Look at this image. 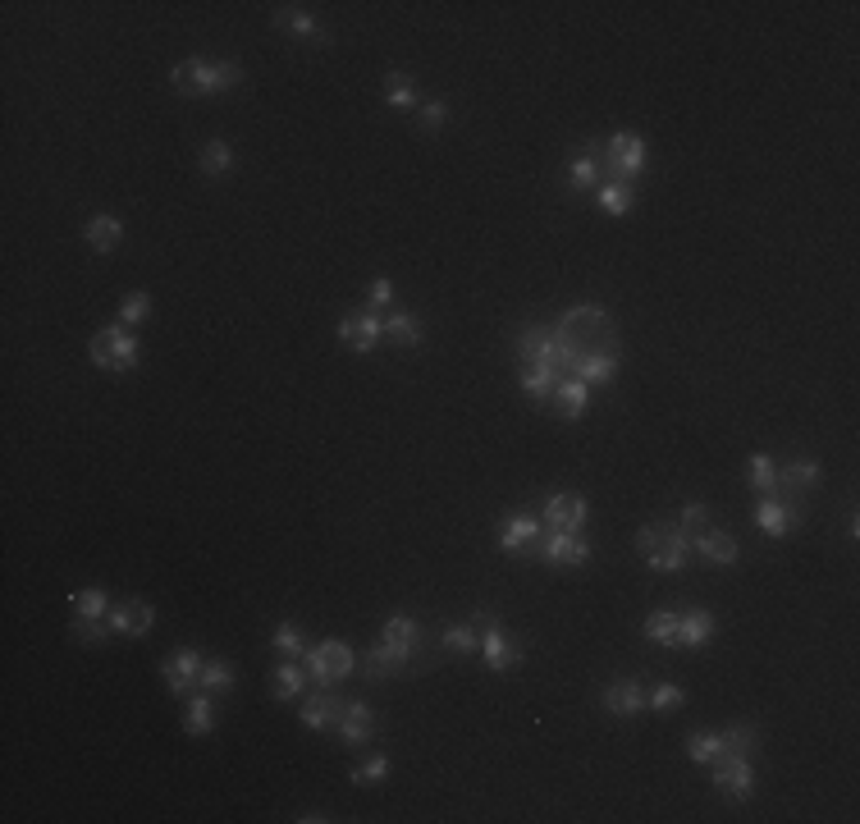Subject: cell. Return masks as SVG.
I'll list each match as a JSON object with an SVG mask.
<instances>
[{
	"label": "cell",
	"instance_id": "1",
	"mask_svg": "<svg viewBox=\"0 0 860 824\" xmlns=\"http://www.w3.org/2000/svg\"><path fill=\"white\" fill-rule=\"evenodd\" d=\"M554 358L563 376H577L581 362L591 358H618V321L595 303H577L554 321Z\"/></svg>",
	"mask_w": 860,
	"mask_h": 824
},
{
	"label": "cell",
	"instance_id": "2",
	"mask_svg": "<svg viewBox=\"0 0 860 824\" xmlns=\"http://www.w3.org/2000/svg\"><path fill=\"white\" fill-rule=\"evenodd\" d=\"M636 550L645 554L650 573H682L691 564V536L682 532L678 522H664V518L645 522L636 532Z\"/></svg>",
	"mask_w": 860,
	"mask_h": 824
},
{
	"label": "cell",
	"instance_id": "3",
	"mask_svg": "<svg viewBox=\"0 0 860 824\" xmlns=\"http://www.w3.org/2000/svg\"><path fill=\"white\" fill-rule=\"evenodd\" d=\"M87 358L97 362L101 371H115V376H124V371H133L142 362L138 335H133L124 321H115V326H101L97 335L87 339Z\"/></svg>",
	"mask_w": 860,
	"mask_h": 824
},
{
	"label": "cell",
	"instance_id": "4",
	"mask_svg": "<svg viewBox=\"0 0 860 824\" xmlns=\"http://www.w3.org/2000/svg\"><path fill=\"white\" fill-rule=\"evenodd\" d=\"M302 669H307V683L312 687H339L344 678L357 673V655L348 641H321V646H307Z\"/></svg>",
	"mask_w": 860,
	"mask_h": 824
},
{
	"label": "cell",
	"instance_id": "5",
	"mask_svg": "<svg viewBox=\"0 0 860 824\" xmlns=\"http://www.w3.org/2000/svg\"><path fill=\"white\" fill-rule=\"evenodd\" d=\"M421 641L426 637H380L376 646H371V651L362 655V660H357V673H362V678H389V673H398V669H408L412 660H417L421 655Z\"/></svg>",
	"mask_w": 860,
	"mask_h": 824
},
{
	"label": "cell",
	"instance_id": "6",
	"mask_svg": "<svg viewBox=\"0 0 860 824\" xmlns=\"http://www.w3.org/2000/svg\"><path fill=\"white\" fill-rule=\"evenodd\" d=\"M645 170H650V152H645L641 133H613V138H604V174L609 179L636 184Z\"/></svg>",
	"mask_w": 860,
	"mask_h": 824
},
{
	"label": "cell",
	"instance_id": "7",
	"mask_svg": "<svg viewBox=\"0 0 860 824\" xmlns=\"http://www.w3.org/2000/svg\"><path fill=\"white\" fill-rule=\"evenodd\" d=\"M472 628L481 632V655H485V669L490 673H508L517 669V660H522V646L513 641V632H504V623H499L490 609H481V614L472 618Z\"/></svg>",
	"mask_w": 860,
	"mask_h": 824
},
{
	"label": "cell",
	"instance_id": "8",
	"mask_svg": "<svg viewBox=\"0 0 860 824\" xmlns=\"http://www.w3.org/2000/svg\"><path fill=\"white\" fill-rule=\"evenodd\" d=\"M755 527H760L764 536H774V541H783L792 527H801L806 522V509L792 499V490H774V495H760L751 509Z\"/></svg>",
	"mask_w": 860,
	"mask_h": 824
},
{
	"label": "cell",
	"instance_id": "9",
	"mask_svg": "<svg viewBox=\"0 0 860 824\" xmlns=\"http://www.w3.org/2000/svg\"><path fill=\"white\" fill-rule=\"evenodd\" d=\"M710 779H714V792H719V797H728V802H751L755 765H751V756H714Z\"/></svg>",
	"mask_w": 860,
	"mask_h": 824
},
{
	"label": "cell",
	"instance_id": "10",
	"mask_svg": "<svg viewBox=\"0 0 860 824\" xmlns=\"http://www.w3.org/2000/svg\"><path fill=\"white\" fill-rule=\"evenodd\" d=\"M202 664H206V655L197 651V646H179V651H170L161 660L165 687H170L174 696H193L197 687H202Z\"/></svg>",
	"mask_w": 860,
	"mask_h": 824
},
{
	"label": "cell",
	"instance_id": "11",
	"mask_svg": "<svg viewBox=\"0 0 860 824\" xmlns=\"http://www.w3.org/2000/svg\"><path fill=\"white\" fill-rule=\"evenodd\" d=\"M540 541H545V522H540V513H513V518H504V527H499V550L508 554H540Z\"/></svg>",
	"mask_w": 860,
	"mask_h": 824
},
{
	"label": "cell",
	"instance_id": "12",
	"mask_svg": "<svg viewBox=\"0 0 860 824\" xmlns=\"http://www.w3.org/2000/svg\"><path fill=\"white\" fill-rule=\"evenodd\" d=\"M330 733L344 742V747H366V742L376 738V715H371V705H366V701H348V696H344V705H339V719H334Z\"/></svg>",
	"mask_w": 860,
	"mask_h": 824
},
{
	"label": "cell",
	"instance_id": "13",
	"mask_svg": "<svg viewBox=\"0 0 860 824\" xmlns=\"http://www.w3.org/2000/svg\"><path fill=\"white\" fill-rule=\"evenodd\" d=\"M380 339H385V316H376V312H348L339 321V344L348 353H371Z\"/></svg>",
	"mask_w": 860,
	"mask_h": 824
},
{
	"label": "cell",
	"instance_id": "14",
	"mask_svg": "<svg viewBox=\"0 0 860 824\" xmlns=\"http://www.w3.org/2000/svg\"><path fill=\"white\" fill-rule=\"evenodd\" d=\"M600 705L613 719H632V715H641V710H650V692H645V683H636V678H618V683H609L600 692Z\"/></svg>",
	"mask_w": 860,
	"mask_h": 824
},
{
	"label": "cell",
	"instance_id": "15",
	"mask_svg": "<svg viewBox=\"0 0 860 824\" xmlns=\"http://www.w3.org/2000/svg\"><path fill=\"white\" fill-rule=\"evenodd\" d=\"M536 559H545V564H554V568H572V564H586V559H591V545H586L581 532H545Z\"/></svg>",
	"mask_w": 860,
	"mask_h": 824
},
{
	"label": "cell",
	"instance_id": "16",
	"mask_svg": "<svg viewBox=\"0 0 860 824\" xmlns=\"http://www.w3.org/2000/svg\"><path fill=\"white\" fill-rule=\"evenodd\" d=\"M604 179H609L604 174V142H581L568 161V184L586 193V188H600Z\"/></svg>",
	"mask_w": 860,
	"mask_h": 824
},
{
	"label": "cell",
	"instance_id": "17",
	"mask_svg": "<svg viewBox=\"0 0 860 824\" xmlns=\"http://www.w3.org/2000/svg\"><path fill=\"white\" fill-rule=\"evenodd\" d=\"M339 705H344V696L334 692V687H312L298 705V719L307 728H316V733H330L334 719H339Z\"/></svg>",
	"mask_w": 860,
	"mask_h": 824
},
{
	"label": "cell",
	"instance_id": "18",
	"mask_svg": "<svg viewBox=\"0 0 860 824\" xmlns=\"http://www.w3.org/2000/svg\"><path fill=\"white\" fill-rule=\"evenodd\" d=\"M151 623H156V609L147 600H124V605H110L106 614V628L115 637H147Z\"/></svg>",
	"mask_w": 860,
	"mask_h": 824
},
{
	"label": "cell",
	"instance_id": "19",
	"mask_svg": "<svg viewBox=\"0 0 860 824\" xmlns=\"http://www.w3.org/2000/svg\"><path fill=\"white\" fill-rule=\"evenodd\" d=\"M545 532H581L586 527V499L581 495H549V504L540 509Z\"/></svg>",
	"mask_w": 860,
	"mask_h": 824
},
{
	"label": "cell",
	"instance_id": "20",
	"mask_svg": "<svg viewBox=\"0 0 860 824\" xmlns=\"http://www.w3.org/2000/svg\"><path fill=\"white\" fill-rule=\"evenodd\" d=\"M691 554H700L705 564L732 568L737 564V554H742V545H737V536L732 532H714V527H705L700 536H691Z\"/></svg>",
	"mask_w": 860,
	"mask_h": 824
},
{
	"label": "cell",
	"instance_id": "21",
	"mask_svg": "<svg viewBox=\"0 0 860 824\" xmlns=\"http://www.w3.org/2000/svg\"><path fill=\"white\" fill-rule=\"evenodd\" d=\"M549 403H554V412H559L563 422H577L581 412H586V403H591V385L577 376H563L554 385V394H549Z\"/></svg>",
	"mask_w": 860,
	"mask_h": 824
},
{
	"label": "cell",
	"instance_id": "22",
	"mask_svg": "<svg viewBox=\"0 0 860 824\" xmlns=\"http://www.w3.org/2000/svg\"><path fill=\"white\" fill-rule=\"evenodd\" d=\"M559 380H563V371L554 367V362H527V367H517L522 394H531V399H540V403H549V394H554Z\"/></svg>",
	"mask_w": 860,
	"mask_h": 824
},
{
	"label": "cell",
	"instance_id": "23",
	"mask_svg": "<svg viewBox=\"0 0 860 824\" xmlns=\"http://www.w3.org/2000/svg\"><path fill=\"white\" fill-rule=\"evenodd\" d=\"M710 641H714V614L710 609H687V614H678V646L700 651V646H710Z\"/></svg>",
	"mask_w": 860,
	"mask_h": 824
},
{
	"label": "cell",
	"instance_id": "24",
	"mask_svg": "<svg viewBox=\"0 0 860 824\" xmlns=\"http://www.w3.org/2000/svg\"><path fill=\"white\" fill-rule=\"evenodd\" d=\"M215 696L211 692H193L188 701H183V733H193V738H202V733H215Z\"/></svg>",
	"mask_w": 860,
	"mask_h": 824
},
{
	"label": "cell",
	"instance_id": "25",
	"mask_svg": "<svg viewBox=\"0 0 860 824\" xmlns=\"http://www.w3.org/2000/svg\"><path fill=\"white\" fill-rule=\"evenodd\" d=\"M302 692H307V669L298 660H284L270 669V696L275 701H298Z\"/></svg>",
	"mask_w": 860,
	"mask_h": 824
},
{
	"label": "cell",
	"instance_id": "26",
	"mask_svg": "<svg viewBox=\"0 0 860 824\" xmlns=\"http://www.w3.org/2000/svg\"><path fill=\"white\" fill-rule=\"evenodd\" d=\"M238 83H243V65H238V60H215V65H206V74H202V97H225V92H234Z\"/></svg>",
	"mask_w": 860,
	"mask_h": 824
},
{
	"label": "cell",
	"instance_id": "27",
	"mask_svg": "<svg viewBox=\"0 0 860 824\" xmlns=\"http://www.w3.org/2000/svg\"><path fill=\"white\" fill-rule=\"evenodd\" d=\"M83 239H87V248H97V252H115L119 248V239H124V225H119V216H92L83 225Z\"/></svg>",
	"mask_w": 860,
	"mask_h": 824
},
{
	"label": "cell",
	"instance_id": "28",
	"mask_svg": "<svg viewBox=\"0 0 860 824\" xmlns=\"http://www.w3.org/2000/svg\"><path fill=\"white\" fill-rule=\"evenodd\" d=\"M819 477H824V467L815 458H792V463L778 467V490H810L819 486Z\"/></svg>",
	"mask_w": 860,
	"mask_h": 824
},
{
	"label": "cell",
	"instance_id": "29",
	"mask_svg": "<svg viewBox=\"0 0 860 824\" xmlns=\"http://www.w3.org/2000/svg\"><path fill=\"white\" fill-rule=\"evenodd\" d=\"M595 197H600V206L609 211V216H627L636 206V184H623V179H604L600 188H595Z\"/></svg>",
	"mask_w": 860,
	"mask_h": 824
},
{
	"label": "cell",
	"instance_id": "30",
	"mask_svg": "<svg viewBox=\"0 0 860 824\" xmlns=\"http://www.w3.org/2000/svg\"><path fill=\"white\" fill-rule=\"evenodd\" d=\"M385 339H394L398 348H417V344H421V316H412V312H389V316H385Z\"/></svg>",
	"mask_w": 860,
	"mask_h": 824
},
{
	"label": "cell",
	"instance_id": "31",
	"mask_svg": "<svg viewBox=\"0 0 860 824\" xmlns=\"http://www.w3.org/2000/svg\"><path fill=\"white\" fill-rule=\"evenodd\" d=\"M275 23H280V28H289L293 37H302V42H325V28H321V23H316L312 14L293 10V5H284V10H275Z\"/></svg>",
	"mask_w": 860,
	"mask_h": 824
},
{
	"label": "cell",
	"instance_id": "32",
	"mask_svg": "<svg viewBox=\"0 0 860 824\" xmlns=\"http://www.w3.org/2000/svg\"><path fill=\"white\" fill-rule=\"evenodd\" d=\"M69 609H74V618H106L110 614V596L101 591V586H83V591L69 596Z\"/></svg>",
	"mask_w": 860,
	"mask_h": 824
},
{
	"label": "cell",
	"instance_id": "33",
	"mask_svg": "<svg viewBox=\"0 0 860 824\" xmlns=\"http://www.w3.org/2000/svg\"><path fill=\"white\" fill-rule=\"evenodd\" d=\"M197 692L229 696V692H234V664H229V660H206L202 664V687H197Z\"/></svg>",
	"mask_w": 860,
	"mask_h": 824
},
{
	"label": "cell",
	"instance_id": "34",
	"mask_svg": "<svg viewBox=\"0 0 860 824\" xmlns=\"http://www.w3.org/2000/svg\"><path fill=\"white\" fill-rule=\"evenodd\" d=\"M202 74H206V60H183V65H174V74H170V83H174V92L179 97H202Z\"/></svg>",
	"mask_w": 860,
	"mask_h": 824
},
{
	"label": "cell",
	"instance_id": "35",
	"mask_svg": "<svg viewBox=\"0 0 860 824\" xmlns=\"http://www.w3.org/2000/svg\"><path fill=\"white\" fill-rule=\"evenodd\" d=\"M645 637L655 641V646H678V614L673 609H655V614L645 618Z\"/></svg>",
	"mask_w": 860,
	"mask_h": 824
},
{
	"label": "cell",
	"instance_id": "36",
	"mask_svg": "<svg viewBox=\"0 0 860 824\" xmlns=\"http://www.w3.org/2000/svg\"><path fill=\"white\" fill-rule=\"evenodd\" d=\"M746 481H751L760 495H774L778 490V463L769 454H755L751 463H746Z\"/></svg>",
	"mask_w": 860,
	"mask_h": 824
},
{
	"label": "cell",
	"instance_id": "37",
	"mask_svg": "<svg viewBox=\"0 0 860 824\" xmlns=\"http://www.w3.org/2000/svg\"><path fill=\"white\" fill-rule=\"evenodd\" d=\"M440 646H444L449 655H472L476 646H481V637H476L472 623H449V628L440 632Z\"/></svg>",
	"mask_w": 860,
	"mask_h": 824
},
{
	"label": "cell",
	"instance_id": "38",
	"mask_svg": "<svg viewBox=\"0 0 860 824\" xmlns=\"http://www.w3.org/2000/svg\"><path fill=\"white\" fill-rule=\"evenodd\" d=\"M385 101L394 110H417L421 101H417V87H412V78L408 74H385Z\"/></svg>",
	"mask_w": 860,
	"mask_h": 824
},
{
	"label": "cell",
	"instance_id": "39",
	"mask_svg": "<svg viewBox=\"0 0 860 824\" xmlns=\"http://www.w3.org/2000/svg\"><path fill=\"white\" fill-rule=\"evenodd\" d=\"M270 641H275V651H280L284 660H302V655H307V637H302L298 623H280Z\"/></svg>",
	"mask_w": 860,
	"mask_h": 824
},
{
	"label": "cell",
	"instance_id": "40",
	"mask_svg": "<svg viewBox=\"0 0 860 824\" xmlns=\"http://www.w3.org/2000/svg\"><path fill=\"white\" fill-rule=\"evenodd\" d=\"M197 165H202V174H225L229 165H234V152H229V142L211 138L202 152H197Z\"/></svg>",
	"mask_w": 860,
	"mask_h": 824
},
{
	"label": "cell",
	"instance_id": "41",
	"mask_svg": "<svg viewBox=\"0 0 860 824\" xmlns=\"http://www.w3.org/2000/svg\"><path fill=\"white\" fill-rule=\"evenodd\" d=\"M147 316H151V293H142V289L124 293V303H119V321H124V326H138V321H147Z\"/></svg>",
	"mask_w": 860,
	"mask_h": 824
},
{
	"label": "cell",
	"instance_id": "42",
	"mask_svg": "<svg viewBox=\"0 0 860 824\" xmlns=\"http://www.w3.org/2000/svg\"><path fill=\"white\" fill-rule=\"evenodd\" d=\"M687 756L696 760V765H710V760L719 756V733H710V728L691 733V738H687Z\"/></svg>",
	"mask_w": 860,
	"mask_h": 824
},
{
	"label": "cell",
	"instance_id": "43",
	"mask_svg": "<svg viewBox=\"0 0 860 824\" xmlns=\"http://www.w3.org/2000/svg\"><path fill=\"white\" fill-rule=\"evenodd\" d=\"M385 774H389V756H380V751H376V756H366L362 765L353 770V783H362V788H376Z\"/></svg>",
	"mask_w": 860,
	"mask_h": 824
},
{
	"label": "cell",
	"instance_id": "44",
	"mask_svg": "<svg viewBox=\"0 0 860 824\" xmlns=\"http://www.w3.org/2000/svg\"><path fill=\"white\" fill-rule=\"evenodd\" d=\"M682 701H687V692H682L678 683H659L655 692H650V710H659V715H673Z\"/></svg>",
	"mask_w": 860,
	"mask_h": 824
},
{
	"label": "cell",
	"instance_id": "45",
	"mask_svg": "<svg viewBox=\"0 0 860 824\" xmlns=\"http://www.w3.org/2000/svg\"><path fill=\"white\" fill-rule=\"evenodd\" d=\"M380 637H426V628H421L417 618H408V614H389L385 618V628H380Z\"/></svg>",
	"mask_w": 860,
	"mask_h": 824
},
{
	"label": "cell",
	"instance_id": "46",
	"mask_svg": "<svg viewBox=\"0 0 860 824\" xmlns=\"http://www.w3.org/2000/svg\"><path fill=\"white\" fill-rule=\"evenodd\" d=\"M417 115H421V129L426 133H440L444 120H449V106H444V101H421Z\"/></svg>",
	"mask_w": 860,
	"mask_h": 824
},
{
	"label": "cell",
	"instance_id": "47",
	"mask_svg": "<svg viewBox=\"0 0 860 824\" xmlns=\"http://www.w3.org/2000/svg\"><path fill=\"white\" fill-rule=\"evenodd\" d=\"M74 637L78 641H87V646H97V641H106V637H115V632L101 623V618H74Z\"/></svg>",
	"mask_w": 860,
	"mask_h": 824
},
{
	"label": "cell",
	"instance_id": "48",
	"mask_svg": "<svg viewBox=\"0 0 860 824\" xmlns=\"http://www.w3.org/2000/svg\"><path fill=\"white\" fill-rule=\"evenodd\" d=\"M705 522H710V509H705V504H687V509L678 513V527L687 536H700L705 532Z\"/></svg>",
	"mask_w": 860,
	"mask_h": 824
},
{
	"label": "cell",
	"instance_id": "49",
	"mask_svg": "<svg viewBox=\"0 0 860 824\" xmlns=\"http://www.w3.org/2000/svg\"><path fill=\"white\" fill-rule=\"evenodd\" d=\"M389 303H394V280H376L371 284V293H366V312H389Z\"/></svg>",
	"mask_w": 860,
	"mask_h": 824
},
{
	"label": "cell",
	"instance_id": "50",
	"mask_svg": "<svg viewBox=\"0 0 860 824\" xmlns=\"http://www.w3.org/2000/svg\"><path fill=\"white\" fill-rule=\"evenodd\" d=\"M298 820H302V824H316V820L325 824V820H330V815H325V811H307V815H298Z\"/></svg>",
	"mask_w": 860,
	"mask_h": 824
}]
</instances>
